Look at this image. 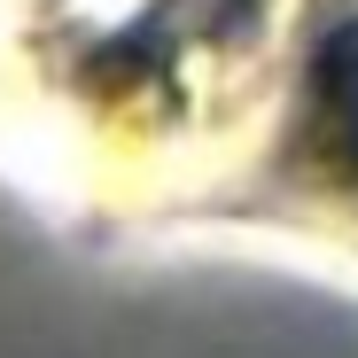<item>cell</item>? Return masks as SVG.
<instances>
[{
    "mask_svg": "<svg viewBox=\"0 0 358 358\" xmlns=\"http://www.w3.org/2000/svg\"><path fill=\"white\" fill-rule=\"evenodd\" d=\"M320 86H327L335 117L358 133V24H343V31L327 39V55H320Z\"/></svg>",
    "mask_w": 358,
    "mask_h": 358,
    "instance_id": "cell-1",
    "label": "cell"
}]
</instances>
